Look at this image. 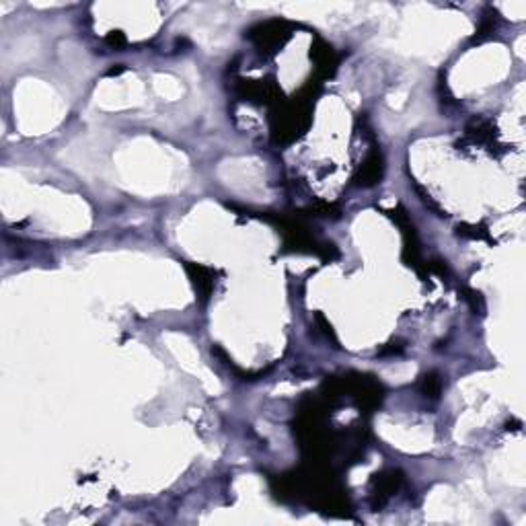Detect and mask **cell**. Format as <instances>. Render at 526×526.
<instances>
[{
    "label": "cell",
    "instance_id": "7a4b0ae2",
    "mask_svg": "<svg viewBox=\"0 0 526 526\" xmlns=\"http://www.w3.org/2000/svg\"><path fill=\"white\" fill-rule=\"evenodd\" d=\"M424 390L430 394V397H438V392H440V378H438L436 374H428L424 378Z\"/></svg>",
    "mask_w": 526,
    "mask_h": 526
},
{
    "label": "cell",
    "instance_id": "3957f363",
    "mask_svg": "<svg viewBox=\"0 0 526 526\" xmlns=\"http://www.w3.org/2000/svg\"><path fill=\"white\" fill-rule=\"evenodd\" d=\"M107 41L111 43L113 48H121L123 43H125V39H123V35H121V33H111V35L107 37Z\"/></svg>",
    "mask_w": 526,
    "mask_h": 526
},
{
    "label": "cell",
    "instance_id": "6da1fadb",
    "mask_svg": "<svg viewBox=\"0 0 526 526\" xmlns=\"http://www.w3.org/2000/svg\"><path fill=\"white\" fill-rule=\"evenodd\" d=\"M380 157L378 155H372L364 165H362V171H360V183L362 185H374L378 179H380Z\"/></svg>",
    "mask_w": 526,
    "mask_h": 526
}]
</instances>
